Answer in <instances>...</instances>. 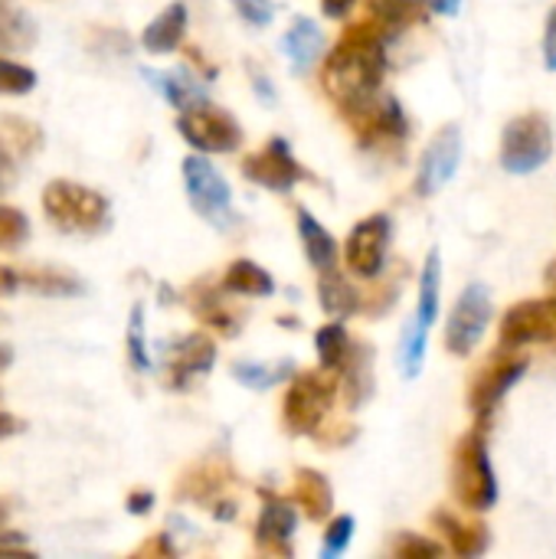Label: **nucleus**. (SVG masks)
Returning <instances> with one entry per match:
<instances>
[{
  "label": "nucleus",
  "instance_id": "48",
  "mask_svg": "<svg viewBox=\"0 0 556 559\" xmlns=\"http://www.w3.org/2000/svg\"><path fill=\"white\" fill-rule=\"evenodd\" d=\"M20 432V419H13L10 413H0V439H10Z\"/></svg>",
  "mask_w": 556,
  "mask_h": 559
},
{
  "label": "nucleus",
  "instance_id": "21",
  "mask_svg": "<svg viewBox=\"0 0 556 559\" xmlns=\"http://www.w3.org/2000/svg\"><path fill=\"white\" fill-rule=\"evenodd\" d=\"M144 79L154 82V88L177 108V111H187L193 105H203L210 102L206 98V88L203 82H197L187 69H174V72H154V69H144Z\"/></svg>",
  "mask_w": 556,
  "mask_h": 559
},
{
  "label": "nucleus",
  "instance_id": "20",
  "mask_svg": "<svg viewBox=\"0 0 556 559\" xmlns=\"http://www.w3.org/2000/svg\"><path fill=\"white\" fill-rule=\"evenodd\" d=\"M367 10H370V20L387 36H393L426 20V13H433V0H367Z\"/></svg>",
  "mask_w": 556,
  "mask_h": 559
},
{
  "label": "nucleus",
  "instance_id": "46",
  "mask_svg": "<svg viewBox=\"0 0 556 559\" xmlns=\"http://www.w3.org/2000/svg\"><path fill=\"white\" fill-rule=\"evenodd\" d=\"M16 288H20V272L0 265V295H10V292H16Z\"/></svg>",
  "mask_w": 556,
  "mask_h": 559
},
{
  "label": "nucleus",
  "instance_id": "15",
  "mask_svg": "<svg viewBox=\"0 0 556 559\" xmlns=\"http://www.w3.org/2000/svg\"><path fill=\"white\" fill-rule=\"evenodd\" d=\"M233 481V475L226 472L223 462H203V465H193L180 485H177V498L180 501H193V504H206L216 518L229 521L236 514V504L223 498L226 485Z\"/></svg>",
  "mask_w": 556,
  "mask_h": 559
},
{
  "label": "nucleus",
  "instance_id": "18",
  "mask_svg": "<svg viewBox=\"0 0 556 559\" xmlns=\"http://www.w3.org/2000/svg\"><path fill=\"white\" fill-rule=\"evenodd\" d=\"M292 501H295V508L305 511L308 521H324L334 511V491H331L328 478L321 472H315V468H298L295 472Z\"/></svg>",
  "mask_w": 556,
  "mask_h": 559
},
{
  "label": "nucleus",
  "instance_id": "37",
  "mask_svg": "<svg viewBox=\"0 0 556 559\" xmlns=\"http://www.w3.org/2000/svg\"><path fill=\"white\" fill-rule=\"evenodd\" d=\"M351 540H354V518L344 514V518L331 521V527L324 534V557H341L351 547Z\"/></svg>",
  "mask_w": 556,
  "mask_h": 559
},
{
  "label": "nucleus",
  "instance_id": "42",
  "mask_svg": "<svg viewBox=\"0 0 556 559\" xmlns=\"http://www.w3.org/2000/svg\"><path fill=\"white\" fill-rule=\"evenodd\" d=\"M16 554H29L26 537L13 534V531H0V557H16Z\"/></svg>",
  "mask_w": 556,
  "mask_h": 559
},
{
  "label": "nucleus",
  "instance_id": "47",
  "mask_svg": "<svg viewBox=\"0 0 556 559\" xmlns=\"http://www.w3.org/2000/svg\"><path fill=\"white\" fill-rule=\"evenodd\" d=\"M249 72H252V82H256V95H259L262 102H269V105H272V102H275V92H272V82H269V79H262V75H259L256 69H249Z\"/></svg>",
  "mask_w": 556,
  "mask_h": 559
},
{
  "label": "nucleus",
  "instance_id": "27",
  "mask_svg": "<svg viewBox=\"0 0 556 559\" xmlns=\"http://www.w3.org/2000/svg\"><path fill=\"white\" fill-rule=\"evenodd\" d=\"M318 298H321V308L331 314V318H351L354 311H360V295L357 288L338 272V269H328V272H318Z\"/></svg>",
  "mask_w": 556,
  "mask_h": 559
},
{
  "label": "nucleus",
  "instance_id": "36",
  "mask_svg": "<svg viewBox=\"0 0 556 559\" xmlns=\"http://www.w3.org/2000/svg\"><path fill=\"white\" fill-rule=\"evenodd\" d=\"M426 337H429V331L410 321L406 344H403V370H406V377H416L419 373V367L426 360Z\"/></svg>",
  "mask_w": 556,
  "mask_h": 559
},
{
  "label": "nucleus",
  "instance_id": "19",
  "mask_svg": "<svg viewBox=\"0 0 556 559\" xmlns=\"http://www.w3.org/2000/svg\"><path fill=\"white\" fill-rule=\"evenodd\" d=\"M187 33V7L184 3H170L167 10H161L141 33V46L154 56H167L184 43Z\"/></svg>",
  "mask_w": 556,
  "mask_h": 559
},
{
  "label": "nucleus",
  "instance_id": "14",
  "mask_svg": "<svg viewBox=\"0 0 556 559\" xmlns=\"http://www.w3.org/2000/svg\"><path fill=\"white\" fill-rule=\"evenodd\" d=\"M459 160H462V131L456 124H449L429 141V147L423 154V164H419V174H416V193L419 197H436L456 177Z\"/></svg>",
  "mask_w": 556,
  "mask_h": 559
},
{
  "label": "nucleus",
  "instance_id": "24",
  "mask_svg": "<svg viewBox=\"0 0 556 559\" xmlns=\"http://www.w3.org/2000/svg\"><path fill=\"white\" fill-rule=\"evenodd\" d=\"M190 308H193V314H197L203 324L216 328V331L226 334V337H233V334L239 331V324H236L233 311L226 308L223 295H220L213 285H206V282H197V285L190 288Z\"/></svg>",
  "mask_w": 556,
  "mask_h": 559
},
{
  "label": "nucleus",
  "instance_id": "6",
  "mask_svg": "<svg viewBox=\"0 0 556 559\" xmlns=\"http://www.w3.org/2000/svg\"><path fill=\"white\" fill-rule=\"evenodd\" d=\"M554 154V128L541 111L518 115L501 134V167L508 174H534Z\"/></svg>",
  "mask_w": 556,
  "mask_h": 559
},
{
  "label": "nucleus",
  "instance_id": "7",
  "mask_svg": "<svg viewBox=\"0 0 556 559\" xmlns=\"http://www.w3.org/2000/svg\"><path fill=\"white\" fill-rule=\"evenodd\" d=\"M177 131H180V138H184L190 147H197L200 154H233V151L242 144V128H239V121H236L229 111H223V108H216V105H210V102L180 111Z\"/></svg>",
  "mask_w": 556,
  "mask_h": 559
},
{
  "label": "nucleus",
  "instance_id": "33",
  "mask_svg": "<svg viewBox=\"0 0 556 559\" xmlns=\"http://www.w3.org/2000/svg\"><path fill=\"white\" fill-rule=\"evenodd\" d=\"M128 364L134 373H147L151 370V354H147V337H144V305H134L131 308V318H128Z\"/></svg>",
  "mask_w": 556,
  "mask_h": 559
},
{
  "label": "nucleus",
  "instance_id": "35",
  "mask_svg": "<svg viewBox=\"0 0 556 559\" xmlns=\"http://www.w3.org/2000/svg\"><path fill=\"white\" fill-rule=\"evenodd\" d=\"M29 239V219L16 206H0V249H16Z\"/></svg>",
  "mask_w": 556,
  "mask_h": 559
},
{
  "label": "nucleus",
  "instance_id": "26",
  "mask_svg": "<svg viewBox=\"0 0 556 559\" xmlns=\"http://www.w3.org/2000/svg\"><path fill=\"white\" fill-rule=\"evenodd\" d=\"M20 285L43 298H75L85 292V282L62 269H20Z\"/></svg>",
  "mask_w": 556,
  "mask_h": 559
},
{
  "label": "nucleus",
  "instance_id": "2",
  "mask_svg": "<svg viewBox=\"0 0 556 559\" xmlns=\"http://www.w3.org/2000/svg\"><path fill=\"white\" fill-rule=\"evenodd\" d=\"M43 213L59 233L72 236H98L111 226V203L105 193L75 180H49L43 190Z\"/></svg>",
  "mask_w": 556,
  "mask_h": 559
},
{
  "label": "nucleus",
  "instance_id": "40",
  "mask_svg": "<svg viewBox=\"0 0 556 559\" xmlns=\"http://www.w3.org/2000/svg\"><path fill=\"white\" fill-rule=\"evenodd\" d=\"M16 177H20V170H16V157L0 144V197H3V193H10V187L16 183Z\"/></svg>",
  "mask_w": 556,
  "mask_h": 559
},
{
  "label": "nucleus",
  "instance_id": "51",
  "mask_svg": "<svg viewBox=\"0 0 556 559\" xmlns=\"http://www.w3.org/2000/svg\"><path fill=\"white\" fill-rule=\"evenodd\" d=\"M544 278H547L551 292H554V295H556V262H551V265H547V275H544Z\"/></svg>",
  "mask_w": 556,
  "mask_h": 559
},
{
  "label": "nucleus",
  "instance_id": "30",
  "mask_svg": "<svg viewBox=\"0 0 556 559\" xmlns=\"http://www.w3.org/2000/svg\"><path fill=\"white\" fill-rule=\"evenodd\" d=\"M315 347H318V360H321V367L324 370H341L344 367V360L351 357V350H354V344H351V337H347V331H344V324H324L318 334H315Z\"/></svg>",
  "mask_w": 556,
  "mask_h": 559
},
{
  "label": "nucleus",
  "instance_id": "41",
  "mask_svg": "<svg viewBox=\"0 0 556 559\" xmlns=\"http://www.w3.org/2000/svg\"><path fill=\"white\" fill-rule=\"evenodd\" d=\"M544 66L556 72V7L547 13V26H544Z\"/></svg>",
  "mask_w": 556,
  "mask_h": 559
},
{
  "label": "nucleus",
  "instance_id": "49",
  "mask_svg": "<svg viewBox=\"0 0 556 559\" xmlns=\"http://www.w3.org/2000/svg\"><path fill=\"white\" fill-rule=\"evenodd\" d=\"M462 0H433V13H459Z\"/></svg>",
  "mask_w": 556,
  "mask_h": 559
},
{
  "label": "nucleus",
  "instance_id": "10",
  "mask_svg": "<svg viewBox=\"0 0 556 559\" xmlns=\"http://www.w3.org/2000/svg\"><path fill=\"white\" fill-rule=\"evenodd\" d=\"M492 321V292L475 282L462 292V298L456 301L449 324H446V347L456 357H469L478 341L485 337V328Z\"/></svg>",
  "mask_w": 556,
  "mask_h": 559
},
{
  "label": "nucleus",
  "instance_id": "28",
  "mask_svg": "<svg viewBox=\"0 0 556 559\" xmlns=\"http://www.w3.org/2000/svg\"><path fill=\"white\" fill-rule=\"evenodd\" d=\"M439 295H442V255L439 249L429 252L426 265H423V278H419V305H416V318L413 324L419 328H433L439 318Z\"/></svg>",
  "mask_w": 556,
  "mask_h": 559
},
{
  "label": "nucleus",
  "instance_id": "52",
  "mask_svg": "<svg viewBox=\"0 0 556 559\" xmlns=\"http://www.w3.org/2000/svg\"><path fill=\"white\" fill-rule=\"evenodd\" d=\"M3 518H7V511H3V508H0V521H3Z\"/></svg>",
  "mask_w": 556,
  "mask_h": 559
},
{
  "label": "nucleus",
  "instance_id": "22",
  "mask_svg": "<svg viewBox=\"0 0 556 559\" xmlns=\"http://www.w3.org/2000/svg\"><path fill=\"white\" fill-rule=\"evenodd\" d=\"M298 236H301V246H305L308 262L318 272L338 269V242H334V236L308 210H298Z\"/></svg>",
  "mask_w": 556,
  "mask_h": 559
},
{
  "label": "nucleus",
  "instance_id": "13",
  "mask_svg": "<svg viewBox=\"0 0 556 559\" xmlns=\"http://www.w3.org/2000/svg\"><path fill=\"white\" fill-rule=\"evenodd\" d=\"M216 364V344L206 334H184L164 354V380L170 390H187Z\"/></svg>",
  "mask_w": 556,
  "mask_h": 559
},
{
  "label": "nucleus",
  "instance_id": "25",
  "mask_svg": "<svg viewBox=\"0 0 556 559\" xmlns=\"http://www.w3.org/2000/svg\"><path fill=\"white\" fill-rule=\"evenodd\" d=\"M223 292L226 295H242V298H265V295L275 292V282L262 265H256L249 259H236L223 275Z\"/></svg>",
  "mask_w": 556,
  "mask_h": 559
},
{
  "label": "nucleus",
  "instance_id": "3",
  "mask_svg": "<svg viewBox=\"0 0 556 559\" xmlns=\"http://www.w3.org/2000/svg\"><path fill=\"white\" fill-rule=\"evenodd\" d=\"M452 491H456V501L462 508H469L472 514H482V511L495 508L498 478H495V468H492L485 426H478V429H472L469 436L459 439V445L452 452Z\"/></svg>",
  "mask_w": 556,
  "mask_h": 559
},
{
  "label": "nucleus",
  "instance_id": "16",
  "mask_svg": "<svg viewBox=\"0 0 556 559\" xmlns=\"http://www.w3.org/2000/svg\"><path fill=\"white\" fill-rule=\"evenodd\" d=\"M292 504L295 501H279V498H265L262 501V511H259V521H256V544H259V550L279 554V557L292 554V534L298 527V518H295Z\"/></svg>",
  "mask_w": 556,
  "mask_h": 559
},
{
  "label": "nucleus",
  "instance_id": "31",
  "mask_svg": "<svg viewBox=\"0 0 556 559\" xmlns=\"http://www.w3.org/2000/svg\"><path fill=\"white\" fill-rule=\"evenodd\" d=\"M233 377L249 386V390H269L279 380L292 377V360H279V364H259V360H236L233 364Z\"/></svg>",
  "mask_w": 556,
  "mask_h": 559
},
{
  "label": "nucleus",
  "instance_id": "32",
  "mask_svg": "<svg viewBox=\"0 0 556 559\" xmlns=\"http://www.w3.org/2000/svg\"><path fill=\"white\" fill-rule=\"evenodd\" d=\"M0 134H3V141L13 144V151L23 154V157L36 154V151L43 147V128H39L36 121L20 118V115H7V118L0 121Z\"/></svg>",
  "mask_w": 556,
  "mask_h": 559
},
{
  "label": "nucleus",
  "instance_id": "50",
  "mask_svg": "<svg viewBox=\"0 0 556 559\" xmlns=\"http://www.w3.org/2000/svg\"><path fill=\"white\" fill-rule=\"evenodd\" d=\"M10 360H13L10 347H7V344H0V370H3V367H10Z\"/></svg>",
  "mask_w": 556,
  "mask_h": 559
},
{
  "label": "nucleus",
  "instance_id": "44",
  "mask_svg": "<svg viewBox=\"0 0 556 559\" xmlns=\"http://www.w3.org/2000/svg\"><path fill=\"white\" fill-rule=\"evenodd\" d=\"M154 508V495L151 491H134L131 498H128V511L131 514H147Z\"/></svg>",
  "mask_w": 556,
  "mask_h": 559
},
{
  "label": "nucleus",
  "instance_id": "4",
  "mask_svg": "<svg viewBox=\"0 0 556 559\" xmlns=\"http://www.w3.org/2000/svg\"><path fill=\"white\" fill-rule=\"evenodd\" d=\"M341 380L331 377V370H308L298 373L285 393L282 419L292 436H318L328 423V413L334 409Z\"/></svg>",
  "mask_w": 556,
  "mask_h": 559
},
{
  "label": "nucleus",
  "instance_id": "34",
  "mask_svg": "<svg viewBox=\"0 0 556 559\" xmlns=\"http://www.w3.org/2000/svg\"><path fill=\"white\" fill-rule=\"evenodd\" d=\"M36 88V72L23 62L0 59V95H26Z\"/></svg>",
  "mask_w": 556,
  "mask_h": 559
},
{
  "label": "nucleus",
  "instance_id": "11",
  "mask_svg": "<svg viewBox=\"0 0 556 559\" xmlns=\"http://www.w3.org/2000/svg\"><path fill=\"white\" fill-rule=\"evenodd\" d=\"M242 174L246 180L272 190V193H288L295 183H301L308 177V170L295 160L292 147L285 138H272L265 147L252 151L242 157Z\"/></svg>",
  "mask_w": 556,
  "mask_h": 559
},
{
  "label": "nucleus",
  "instance_id": "45",
  "mask_svg": "<svg viewBox=\"0 0 556 559\" xmlns=\"http://www.w3.org/2000/svg\"><path fill=\"white\" fill-rule=\"evenodd\" d=\"M354 3H357V0H321L324 13H328V16H334V20L347 16V13L354 10Z\"/></svg>",
  "mask_w": 556,
  "mask_h": 559
},
{
  "label": "nucleus",
  "instance_id": "23",
  "mask_svg": "<svg viewBox=\"0 0 556 559\" xmlns=\"http://www.w3.org/2000/svg\"><path fill=\"white\" fill-rule=\"evenodd\" d=\"M282 46H285L288 59L295 62V72H308V69L315 66L321 46H324V36H321V29H318L315 20L298 16V20L292 23V29L285 33Z\"/></svg>",
  "mask_w": 556,
  "mask_h": 559
},
{
  "label": "nucleus",
  "instance_id": "39",
  "mask_svg": "<svg viewBox=\"0 0 556 559\" xmlns=\"http://www.w3.org/2000/svg\"><path fill=\"white\" fill-rule=\"evenodd\" d=\"M233 7L239 10V16L252 26H269L275 16V3L272 0H233Z\"/></svg>",
  "mask_w": 556,
  "mask_h": 559
},
{
  "label": "nucleus",
  "instance_id": "38",
  "mask_svg": "<svg viewBox=\"0 0 556 559\" xmlns=\"http://www.w3.org/2000/svg\"><path fill=\"white\" fill-rule=\"evenodd\" d=\"M446 547L426 540V537H416V534H400L397 544H393V557L400 559H416V557H439Z\"/></svg>",
  "mask_w": 556,
  "mask_h": 559
},
{
  "label": "nucleus",
  "instance_id": "43",
  "mask_svg": "<svg viewBox=\"0 0 556 559\" xmlns=\"http://www.w3.org/2000/svg\"><path fill=\"white\" fill-rule=\"evenodd\" d=\"M170 557L174 554V547H170V540H167V534H157L154 540H147L141 550H138V557Z\"/></svg>",
  "mask_w": 556,
  "mask_h": 559
},
{
  "label": "nucleus",
  "instance_id": "1",
  "mask_svg": "<svg viewBox=\"0 0 556 559\" xmlns=\"http://www.w3.org/2000/svg\"><path fill=\"white\" fill-rule=\"evenodd\" d=\"M383 75H387V33L374 20H360L351 23L338 39V46L331 49L321 69V85L328 98L338 105V111L354 121L380 98Z\"/></svg>",
  "mask_w": 556,
  "mask_h": 559
},
{
  "label": "nucleus",
  "instance_id": "12",
  "mask_svg": "<svg viewBox=\"0 0 556 559\" xmlns=\"http://www.w3.org/2000/svg\"><path fill=\"white\" fill-rule=\"evenodd\" d=\"M390 216L383 213H374L367 219H360L351 236H347V246H344V259H347V269L360 278H377L383 272V262H387V249H390Z\"/></svg>",
  "mask_w": 556,
  "mask_h": 559
},
{
  "label": "nucleus",
  "instance_id": "5",
  "mask_svg": "<svg viewBox=\"0 0 556 559\" xmlns=\"http://www.w3.org/2000/svg\"><path fill=\"white\" fill-rule=\"evenodd\" d=\"M528 373V357H521V350H508L498 347L469 380V409L475 413V419L485 426L498 403L518 386V380Z\"/></svg>",
  "mask_w": 556,
  "mask_h": 559
},
{
  "label": "nucleus",
  "instance_id": "29",
  "mask_svg": "<svg viewBox=\"0 0 556 559\" xmlns=\"http://www.w3.org/2000/svg\"><path fill=\"white\" fill-rule=\"evenodd\" d=\"M36 36H39V26H36V20L29 13L16 10L10 3H0V49L3 52L33 49Z\"/></svg>",
  "mask_w": 556,
  "mask_h": 559
},
{
  "label": "nucleus",
  "instance_id": "8",
  "mask_svg": "<svg viewBox=\"0 0 556 559\" xmlns=\"http://www.w3.org/2000/svg\"><path fill=\"white\" fill-rule=\"evenodd\" d=\"M184 187H187V200L190 206L213 226H226L233 219V190L226 183V177L203 157V154H190L184 157Z\"/></svg>",
  "mask_w": 556,
  "mask_h": 559
},
{
  "label": "nucleus",
  "instance_id": "17",
  "mask_svg": "<svg viewBox=\"0 0 556 559\" xmlns=\"http://www.w3.org/2000/svg\"><path fill=\"white\" fill-rule=\"evenodd\" d=\"M433 524H436V531L446 537V547H449L456 557H482V554L488 550V544H492L488 527H485L482 521H475V518H459V514L449 511V508L436 511V514H433Z\"/></svg>",
  "mask_w": 556,
  "mask_h": 559
},
{
  "label": "nucleus",
  "instance_id": "9",
  "mask_svg": "<svg viewBox=\"0 0 556 559\" xmlns=\"http://www.w3.org/2000/svg\"><path fill=\"white\" fill-rule=\"evenodd\" d=\"M531 344H556V295L518 301L501 318L498 347L524 350Z\"/></svg>",
  "mask_w": 556,
  "mask_h": 559
}]
</instances>
